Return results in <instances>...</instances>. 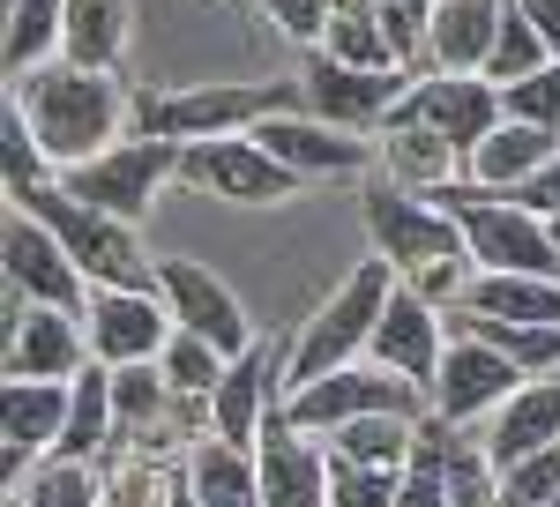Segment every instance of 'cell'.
I'll list each match as a JSON object with an SVG mask.
<instances>
[{
    "instance_id": "cell-1",
    "label": "cell",
    "mask_w": 560,
    "mask_h": 507,
    "mask_svg": "<svg viewBox=\"0 0 560 507\" xmlns=\"http://www.w3.org/2000/svg\"><path fill=\"white\" fill-rule=\"evenodd\" d=\"M366 232H374V254L396 269V284L411 298H427L433 314H464V298L478 284V261H471L464 224L448 210H433L411 187H374L366 194Z\"/></svg>"
},
{
    "instance_id": "cell-2",
    "label": "cell",
    "mask_w": 560,
    "mask_h": 507,
    "mask_svg": "<svg viewBox=\"0 0 560 507\" xmlns=\"http://www.w3.org/2000/svg\"><path fill=\"white\" fill-rule=\"evenodd\" d=\"M8 105L31 120L52 179L105 157V150H120V120H128V90L113 75H97V68H75V60H52L38 75H23L8 90Z\"/></svg>"
},
{
    "instance_id": "cell-3",
    "label": "cell",
    "mask_w": 560,
    "mask_h": 507,
    "mask_svg": "<svg viewBox=\"0 0 560 507\" xmlns=\"http://www.w3.org/2000/svg\"><path fill=\"white\" fill-rule=\"evenodd\" d=\"M388 298H396V269H388L382 254L359 261L345 284L300 321V337H292V351H284V396H300V388H314V380L345 374V366H366Z\"/></svg>"
},
{
    "instance_id": "cell-4",
    "label": "cell",
    "mask_w": 560,
    "mask_h": 507,
    "mask_svg": "<svg viewBox=\"0 0 560 507\" xmlns=\"http://www.w3.org/2000/svg\"><path fill=\"white\" fill-rule=\"evenodd\" d=\"M15 210H31L68 247V261L83 269L97 292H158V261L142 254V239H135V224H120V216L90 210V202H75L60 179L52 187H38V194H15Z\"/></svg>"
},
{
    "instance_id": "cell-5",
    "label": "cell",
    "mask_w": 560,
    "mask_h": 507,
    "mask_svg": "<svg viewBox=\"0 0 560 507\" xmlns=\"http://www.w3.org/2000/svg\"><path fill=\"white\" fill-rule=\"evenodd\" d=\"M277 113H306L300 83H202V90H173V97H150L142 105V134H165V142H232V134H255Z\"/></svg>"
},
{
    "instance_id": "cell-6",
    "label": "cell",
    "mask_w": 560,
    "mask_h": 507,
    "mask_svg": "<svg viewBox=\"0 0 560 507\" xmlns=\"http://www.w3.org/2000/svg\"><path fill=\"white\" fill-rule=\"evenodd\" d=\"M441 202H448L456 224H464L478 276H560V247H553V232H546V216H530L516 194L448 187Z\"/></svg>"
},
{
    "instance_id": "cell-7",
    "label": "cell",
    "mask_w": 560,
    "mask_h": 507,
    "mask_svg": "<svg viewBox=\"0 0 560 507\" xmlns=\"http://www.w3.org/2000/svg\"><path fill=\"white\" fill-rule=\"evenodd\" d=\"M359 418H433V403L411 380L382 374L374 358L314 380L300 396H284V425H292V433H314V440H329V433H345V425H359Z\"/></svg>"
},
{
    "instance_id": "cell-8",
    "label": "cell",
    "mask_w": 560,
    "mask_h": 507,
    "mask_svg": "<svg viewBox=\"0 0 560 507\" xmlns=\"http://www.w3.org/2000/svg\"><path fill=\"white\" fill-rule=\"evenodd\" d=\"M173 179H179V142H165V134H135V142H120V150H105V157H90V165H75V172H60V187H68L75 202L120 216V224H142Z\"/></svg>"
},
{
    "instance_id": "cell-9",
    "label": "cell",
    "mask_w": 560,
    "mask_h": 507,
    "mask_svg": "<svg viewBox=\"0 0 560 507\" xmlns=\"http://www.w3.org/2000/svg\"><path fill=\"white\" fill-rule=\"evenodd\" d=\"M179 187L232 202V210H284V202H300L306 179H292L255 134H232V142H187L179 150Z\"/></svg>"
},
{
    "instance_id": "cell-10",
    "label": "cell",
    "mask_w": 560,
    "mask_h": 507,
    "mask_svg": "<svg viewBox=\"0 0 560 507\" xmlns=\"http://www.w3.org/2000/svg\"><path fill=\"white\" fill-rule=\"evenodd\" d=\"M411 75L404 68H351V60H329V52H314L300 75V97L314 120L345 127V134H366V127H388L404 113V97H411Z\"/></svg>"
},
{
    "instance_id": "cell-11",
    "label": "cell",
    "mask_w": 560,
    "mask_h": 507,
    "mask_svg": "<svg viewBox=\"0 0 560 507\" xmlns=\"http://www.w3.org/2000/svg\"><path fill=\"white\" fill-rule=\"evenodd\" d=\"M0 276H8V298L23 306H60V314H90V276L68 261V247L45 232L31 210L8 202V224H0Z\"/></svg>"
},
{
    "instance_id": "cell-12",
    "label": "cell",
    "mask_w": 560,
    "mask_h": 507,
    "mask_svg": "<svg viewBox=\"0 0 560 507\" xmlns=\"http://www.w3.org/2000/svg\"><path fill=\"white\" fill-rule=\"evenodd\" d=\"M158 298L173 306V329L217 343L224 358H247L261 343L255 321H247V306L232 298V284H224L217 269H202V261H187V254H165V261H158Z\"/></svg>"
},
{
    "instance_id": "cell-13",
    "label": "cell",
    "mask_w": 560,
    "mask_h": 507,
    "mask_svg": "<svg viewBox=\"0 0 560 507\" xmlns=\"http://www.w3.org/2000/svg\"><path fill=\"white\" fill-rule=\"evenodd\" d=\"M83 337H90V358L120 374V366H158L179 329H173V306L158 292H90Z\"/></svg>"
},
{
    "instance_id": "cell-14",
    "label": "cell",
    "mask_w": 560,
    "mask_h": 507,
    "mask_svg": "<svg viewBox=\"0 0 560 507\" xmlns=\"http://www.w3.org/2000/svg\"><path fill=\"white\" fill-rule=\"evenodd\" d=\"M388 127H427V134H441V142L471 165V150L501 127V90L486 83V75H427V83L404 97V113Z\"/></svg>"
},
{
    "instance_id": "cell-15",
    "label": "cell",
    "mask_w": 560,
    "mask_h": 507,
    "mask_svg": "<svg viewBox=\"0 0 560 507\" xmlns=\"http://www.w3.org/2000/svg\"><path fill=\"white\" fill-rule=\"evenodd\" d=\"M523 388V374L478 337H448V358H441V380H433V418L441 425H471V418H501L509 396Z\"/></svg>"
},
{
    "instance_id": "cell-16",
    "label": "cell",
    "mask_w": 560,
    "mask_h": 507,
    "mask_svg": "<svg viewBox=\"0 0 560 507\" xmlns=\"http://www.w3.org/2000/svg\"><path fill=\"white\" fill-rule=\"evenodd\" d=\"M68 403H75V380H0V463H8V485H23V463L60 456Z\"/></svg>"
},
{
    "instance_id": "cell-17",
    "label": "cell",
    "mask_w": 560,
    "mask_h": 507,
    "mask_svg": "<svg viewBox=\"0 0 560 507\" xmlns=\"http://www.w3.org/2000/svg\"><path fill=\"white\" fill-rule=\"evenodd\" d=\"M90 358L83 314L8 298V380H75Z\"/></svg>"
},
{
    "instance_id": "cell-18",
    "label": "cell",
    "mask_w": 560,
    "mask_h": 507,
    "mask_svg": "<svg viewBox=\"0 0 560 507\" xmlns=\"http://www.w3.org/2000/svg\"><path fill=\"white\" fill-rule=\"evenodd\" d=\"M382 374L411 380L419 396H433V380H441V358H448V314H433L427 298H411L404 284H396V298H388L382 329H374V351H366Z\"/></svg>"
},
{
    "instance_id": "cell-19",
    "label": "cell",
    "mask_w": 560,
    "mask_h": 507,
    "mask_svg": "<svg viewBox=\"0 0 560 507\" xmlns=\"http://www.w3.org/2000/svg\"><path fill=\"white\" fill-rule=\"evenodd\" d=\"M284 411V351L277 343H255L247 358H232L224 388L210 396V433L232 440V448H255L261 425Z\"/></svg>"
},
{
    "instance_id": "cell-20",
    "label": "cell",
    "mask_w": 560,
    "mask_h": 507,
    "mask_svg": "<svg viewBox=\"0 0 560 507\" xmlns=\"http://www.w3.org/2000/svg\"><path fill=\"white\" fill-rule=\"evenodd\" d=\"M255 142L292 172V179H351V172L374 165V150H366L359 134L314 120V113H277V120L255 127Z\"/></svg>"
},
{
    "instance_id": "cell-21",
    "label": "cell",
    "mask_w": 560,
    "mask_h": 507,
    "mask_svg": "<svg viewBox=\"0 0 560 507\" xmlns=\"http://www.w3.org/2000/svg\"><path fill=\"white\" fill-rule=\"evenodd\" d=\"M255 456H261V507H329V477H337V463L322 456L314 433H292L284 411L261 425Z\"/></svg>"
},
{
    "instance_id": "cell-22",
    "label": "cell",
    "mask_w": 560,
    "mask_h": 507,
    "mask_svg": "<svg viewBox=\"0 0 560 507\" xmlns=\"http://www.w3.org/2000/svg\"><path fill=\"white\" fill-rule=\"evenodd\" d=\"M546 448H560V374L523 380L516 396H509V411L486 425V448H478V456L501 477V470L530 463V456H546Z\"/></svg>"
},
{
    "instance_id": "cell-23",
    "label": "cell",
    "mask_w": 560,
    "mask_h": 507,
    "mask_svg": "<svg viewBox=\"0 0 560 507\" xmlns=\"http://www.w3.org/2000/svg\"><path fill=\"white\" fill-rule=\"evenodd\" d=\"M501 15H509V0H433V15H427L433 75H486Z\"/></svg>"
},
{
    "instance_id": "cell-24",
    "label": "cell",
    "mask_w": 560,
    "mask_h": 507,
    "mask_svg": "<svg viewBox=\"0 0 560 507\" xmlns=\"http://www.w3.org/2000/svg\"><path fill=\"white\" fill-rule=\"evenodd\" d=\"M560 157V134H546V127H523V120H501L486 142L471 150V165H464V187H478V194H523L538 172Z\"/></svg>"
},
{
    "instance_id": "cell-25",
    "label": "cell",
    "mask_w": 560,
    "mask_h": 507,
    "mask_svg": "<svg viewBox=\"0 0 560 507\" xmlns=\"http://www.w3.org/2000/svg\"><path fill=\"white\" fill-rule=\"evenodd\" d=\"M187 485H195V500L202 507H261V456L255 448H232V440H195L187 448V470H179Z\"/></svg>"
},
{
    "instance_id": "cell-26",
    "label": "cell",
    "mask_w": 560,
    "mask_h": 507,
    "mask_svg": "<svg viewBox=\"0 0 560 507\" xmlns=\"http://www.w3.org/2000/svg\"><path fill=\"white\" fill-rule=\"evenodd\" d=\"M464 314L509 329H560V276H478Z\"/></svg>"
},
{
    "instance_id": "cell-27",
    "label": "cell",
    "mask_w": 560,
    "mask_h": 507,
    "mask_svg": "<svg viewBox=\"0 0 560 507\" xmlns=\"http://www.w3.org/2000/svg\"><path fill=\"white\" fill-rule=\"evenodd\" d=\"M128 0H68V31H60V60L113 75L128 52Z\"/></svg>"
},
{
    "instance_id": "cell-28",
    "label": "cell",
    "mask_w": 560,
    "mask_h": 507,
    "mask_svg": "<svg viewBox=\"0 0 560 507\" xmlns=\"http://www.w3.org/2000/svg\"><path fill=\"white\" fill-rule=\"evenodd\" d=\"M113 440H120V425H113V366H83L75 374V403H68V433H60V456L105 463Z\"/></svg>"
},
{
    "instance_id": "cell-29",
    "label": "cell",
    "mask_w": 560,
    "mask_h": 507,
    "mask_svg": "<svg viewBox=\"0 0 560 507\" xmlns=\"http://www.w3.org/2000/svg\"><path fill=\"white\" fill-rule=\"evenodd\" d=\"M105 500H113V470L75 463V456H45L15 485V507H105Z\"/></svg>"
},
{
    "instance_id": "cell-30",
    "label": "cell",
    "mask_w": 560,
    "mask_h": 507,
    "mask_svg": "<svg viewBox=\"0 0 560 507\" xmlns=\"http://www.w3.org/2000/svg\"><path fill=\"white\" fill-rule=\"evenodd\" d=\"M60 31H68V0H8V83L52 68Z\"/></svg>"
},
{
    "instance_id": "cell-31",
    "label": "cell",
    "mask_w": 560,
    "mask_h": 507,
    "mask_svg": "<svg viewBox=\"0 0 560 507\" xmlns=\"http://www.w3.org/2000/svg\"><path fill=\"white\" fill-rule=\"evenodd\" d=\"M419 425L427 418H359L345 433H329V463L351 470H404L411 448H419Z\"/></svg>"
},
{
    "instance_id": "cell-32",
    "label": "cell",
    "mask_w": 560,
    "mask_h": 507,
    "mask_svg": "<svg viewBox=\"0 0 560 507\" xmlns=\"http://www.w3.org/2000/svg\"><path fill=\"white\" fill-rule=\"evenodd\" d=\"M546 68H553L546 38L530 31V15H523L516 0H509V15H501V38H493V60H486V83H493V90H516V83H530V75H546Z\"/></svg>"
},
{
    "instance_id": "cell-33",
    "label": "cell",
    "mask_w": 560,
    "mask_h": 507,
    "mask_svg": "<svg viewBox=\"0 0 560 507\" xmlns=\"http://www.w3.org/2000/svg\"><path fill=\"white\" fill-rule=\"evenodd\" d=\"M158 374L173 380V396H187V403H210L217 388H224V374H232V358H224L217 343H202V337H187V329H179V337L165 343V358H158Z\"/></svg>"
},
{
    "instance_id": "cell-34",
    "label": "cell",
    "mask_w": 560,
    "mask_h": 507,
    "mask_svg": "<svg viewBox=\"0 0 560 507\" xmlns=\"http://www.w3.org/2000/svg\"><path fill=\"white\" fill-rule=\"evenodd\" d=\"M493 485H501V507H560V448H546V456H530V463H516V470H501Z\"/></svg>"
},
{
    "instance_id": "cell-35",
    "label": "cell",
    "mask_w": 560,
    "mask_h": 507,
    "mask_svg": "<svg viewBox=\"0 0 560 507\" xmlns=\"http://www.w3.org/2000/svg\"><path fill=\"white\" fill-rule=\"evenodd\" d=\"M501 120H523V127H546V134H560V60L546 68V75H530V83L501 90Z\"/></svg>"
},
{
    "instance_id": "cell-36",
    "label": "cell",
    "mask_w": 560,
    "mask_h": 507,
    "mask_svg": "<svg viewBox=\"0 0 560 507\" xmlns=\"http://www.w3.org/2000/svg\"><path fill=\"white\" fill-rule=\"evenodd\" d=\"M261 15L284 31L292 45H329V23H337V0H261Z\"/></svg>"
},
{
    "instance_id": "cell-37",
    "label": "cell",
    "mask_w": 560,
    "mask_h": 507,
    "mask_svg": "<svg viewBox=\"0 0 560 507\" xmlns=\"http://www.w3.org/2000/svg\"><path fill=\"white\" fill-rule=\"evenodd\" d=\"M396 485H404V470H351V463H337V477H329V507H396Z\"/></svg>"
},
{
    "instance_id": "cell-38",
    "label": "cell",
    "mask_w": 560,
    "mask_h": 507,
    "mask_svg": "<svg viewBox=\"0 0 560 507\" xmlns=\"http://www.w3.org/2000/svg\"><path fill=\"white\" fill-rule=\"evenodd\" d=\"M120 477H113V500L105 507H165L158 500V493H165V477H158V470H142V456H120Z\"/></svg>"
},
{
    "instance_id": "cell-39",
    "label": "cell",
    "mask_w": 560,
    "mask_h": 507,
    "mask_svg": "<svg viewBox=\"0 0 560 507\" xmlns=\"http://www.w3.org/2000/svg\"><path fill=\"white\" fill-rule=\"evenodd\" d=\"M516 202H523V210H530V216H560V157H553V165H546V172H538L530 187H523Z\"/></svg>"
},
{
    "instance_id": "cell-40",
    "label": "cell",
    "mask_w": 560,
    "mask_h": 507,
    "mask_svg": "<svg viewBox=\"0 0 560 507\" xmlns=\"http://www.w3.org/2000/svg\"><path fill=\"white\" fill-rule=\"evenodd\" d=\"M516 8L530 15V31H538V38H546V52L560 60V0H516Z\"/></svg>"
},
{
    "instance_id": "cell-41",
    "label": "cell",
    "mask_w": 560,
    "mask_h": 507,
    "mask_svg": "<svg viewBox=\"0 0 560 507\" xmlns=\"http://www.w3.org/2000/svg\"><path fill=\"white\" fill-rule=\"evenodd\" d=\"M165 507H202V500H195V485H187V477H173V485H165Z\"/></svg>"
},
{
    "instance_id": "cell-42",
    "label": "cell",
    "mask_w": 560,
    "mask_h": 507,
    "mask_svg": "<svg viewBox=\"0 0 560 507\" xmlns=\"http://www.w3.org/2000/svg\"><path fill=\"white\" fill-rule=\"evenodd\" d=\"M404 8H411V15H433V0H404Z\"/></svg>"
},
{
    "instance_id": "cell-43",
    "label": "cell",
    "mask_w": 560,
    "mask_h": 507,
    "mask_svg": "<svg viewBox=\"0 0 560 507\" xmlns=\"http://www.w3.org/2000/svg\"><path fill=\"white\" fill-rule=\"evenodd\" d=\"M546 232H553V247H560V216H546Z\"/></svg>"
}]
</instances>
